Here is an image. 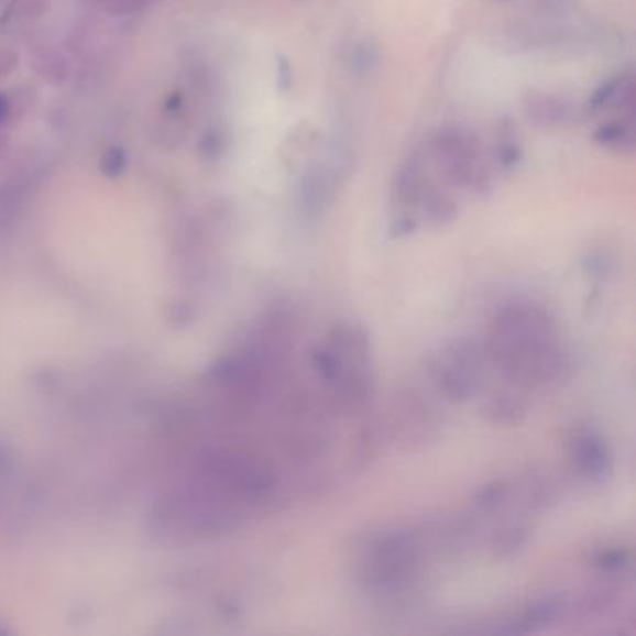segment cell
Returning <instances> with one entry per match:
<instances>
[{
  "label": "cell",
  "instance_id": "7c38bea8",
  "mask_svg": "<svg viewBox=\"0 0 636 636\" xmlns=\"http://www.w3.org/2000/svg\"><path fill=\"white\" fill-rule=\"evenodd\" d=\"M10 118V101L4 94H0V123L7 122Z\"/></svg>",
  "mask_w": 636,
  "mask_h": 636
},
{
  "label": "cell",
  "instance_id": "ba28073f",
  "mask_svg": "<svg viewBox=\"0 0 636 636\" xmlns=\"http://www.w3.org/2000/svg\"><path fill=\"white\" fill-rule=\"evenodd\" d=\"M375 61H377V51L372 47V45H368V43H362V45H357L351 51V66L357 72H366L370 69V66H374Z\"/></svg>",
  "mask_w": 636,
  "mask_h": 636
},
{
  "label": "cell",
  "instance_id": "3957f363",
  "mask_svg": "<svg viewBox=\"0 0 636 636\" xmlns=\"http://www.w3.org/2000/svg\"><path fill=\"white\" fill-rule=\"evenodd\" d=\"M526 117L530 118L534 123L544 125V128H558L563 122H568L571 117V109L566 107L562 99L555 96H545V94H528L525 101Z\"/></svg>",
  "mask_w": 636,
  "mask_h": 636
},
{
  "label": "cell",
  "instance_id": "52a82bcc",
  "mask_svg": "<svg viewBox=\"0 0 636 636\" xmlns=\"http://www.w3.org/2000/svg\"><path fill=\"white\" fill-rule=\"evenodd\" d=\"M331 198V184L327 182L324 172H312L303 182V202L305 208L312 213H319Z\"/></svg>",
  "mask_w": 636,
  "mask_h": 636
},
{
  "label": "cell",
  "instance_id": "4fadbf2b",
  "mask_svg": "<svg viewBox=\"0 0 636 636\" xmlns=\"http://www.w3.org/2000/svg\"><path fill=\"white\" fill-rule=\"evenodd\" d=\"M495 2H508V0H495Z\"/></svg>",
  "mask_w": 636,
  "mask_h": 636
},
{
  "label": "cell",
  "instance_id": "9c48e42d",
  "mask_svg": "<svg viewBox=\"0 0 636 636\" xmlns=\"http://www.w3.org/2000/svg\"><path fill=\"white\" fill-rule=\"evenodd\" d=\"M125 168V153L120 147H111L109 152H105L101 157V171L111 178H117Z\"/></svg>",
  "mask_w": 636,
  "mask_h": 636
},
{
  "label": "cell",
  "instance_id": "8fae6325",
  "mask_svg": "<svg viewBox=\"0 0 636 636\" xmlns=\"http://www.w3.org/2000/svg\"><path fill=\"white\" fill-rule=\"evenodd\" d=\"M416 221L410 215H402L396 221L392 222L391 235L392 238H405L409 233L415 232Z\"/></svg>",
  "mask_w": 636,
  "mask_h": 636
},
{
  "label": "cell",
  "instance_id": "7a4b0ae2",
  "mask_svg": "<svg viewBox=\"0 0 636 636\" xmlns=\"http://www.w3.org/2000/svg\"><path fill=\"white\" fill-rule=\"evenodd\" d=\"M429 179L426 176V155L410 153L409 157L402 163L394 182H392V200L399 208H418L424 196L429 189Z\"/></svg>",
  "mask_w": 636,
  "mask_h": 636
},
{
  "label": "cell",
  "instance_id": "277c9868",
  "mask_svg": "<svg viewBox=\"0 0 636 636\" xmlns=\"http://www.w3.org/2000/svg\"><path fill=\"white\" fill-rule=\"evenodd\" d=\"M594 141L614 152H630L635 147V131L624 120L601 123L594 131Z\"/></svg>",
  "mask_w": 636,
  "mask_h": 636
},
{
  "label": "cell",
  "instance_id": "6da1fadb",
  "mask_svg": "<svg viewBox=\"0 0 636 636\" xmlns=\"http://www.w3.org/2000/svg\"><path fill=\"white\" fill-rule=\"evenodd\" d=\"M428 160L441 168L450 184L474 193H487L490 166L482 157V144L472 131L463 128L437 129L428 141Z\"/></svg>",
  "mask_w": 636,
  "mask_h": 636
},
{
  "label": "cell",
  "instance_id": "5b68a950",
  "mask_svg": "<svg viewBox=\"0 0 636 636\" xmlns=\"http://www.w3.org/2000/svg\"><path fill=\"white\" fill-rule=\"evenodd\" d=\"M496 165L502 172H514L523 161V147H520L519 139H517V131L509 122H504L501 125V133L496 139L495 150Z\"/></svg>",
  "mask_w": 636,
  "mask_h": 636
},
{
  "label": "cell",
  "instance_id": "30bf717a",
  "mask_svg": "<svg viewBox=\"0 0 636 636\" xmlns=\"http://www.w3.org/2000/svg\"><path fill=\"white\" fill-rule=\"evenodd\" d=\"M276 85L282 92H289L294 86V68H292L288 58H284V56L276 58Z\"/></svg>",
  "mask_w": 636,
  "mask_h": 636
},
{
  "label": "cell",
  "instance_id": "8992f818",
  "mask_svg": "<svg viewBox=\"0 0 636 636\" xmlns=\"http://www.w3.org/2000/svg\"><path fill=\"white\" fill-rule=\"evenodd\" d=\"M630 88H633V79L629 75H614L595 88L594 94L588 99V109L590 111L606 109L608 105L618 101L624 94L630 92Z\"/></svg>",
  "mask_w": 636,
  "mask_h": 636
}]
</instances>
